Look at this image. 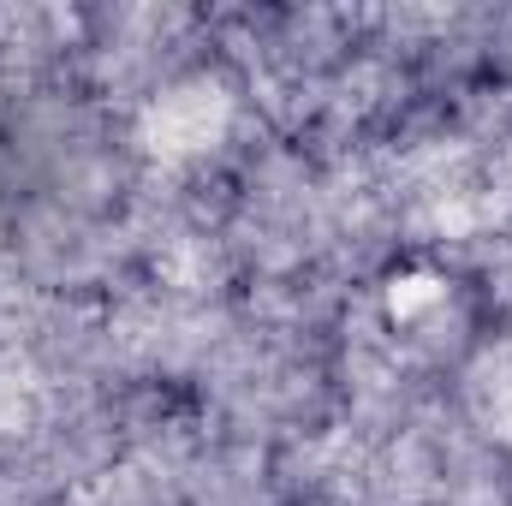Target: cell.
<instances>
[{"mask_svg":"<svg viewBox=\"0 0 512 506\" xmlns=\"http://www.w3.org/2000/svg\"><path fill=\"white\" fill-rule=\"evenodd\" d=\"M227 96L215 90V84H179V90H167L149 114H143V137H149V149L155 155H197V149H209L221 131H227Z\"/></svg>","mask_w":512,"mask_h":506,"instance_id":"cell-1","label":"cell"}]
</instances>
